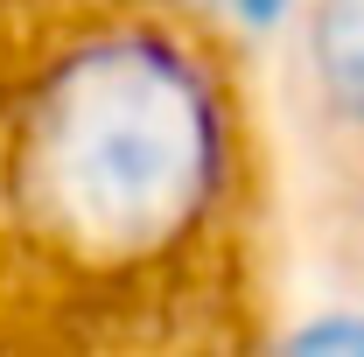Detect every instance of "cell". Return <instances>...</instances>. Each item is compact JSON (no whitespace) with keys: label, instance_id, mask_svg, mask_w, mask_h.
Listing matches in <instances>:
<instances>
[{"label":"cell","instance_id":"obj_3","mask_svg":"<svg viewBox=\"0 0 364 357\" xmlns=\"http://www.w3.org/2000/svg\"><path fill=\"white\" fill-rule=\"evenodd\" d=\"M218 7H225L231 21H245V28H267V21L287 7V0H218Z\"/></svg>","mask_w":364,"mask_h":357},{"label":"cell","instance_id":"obj_1","mask_svg":"<svg viewBox=\"0 0 364 357\" xmlns=\"http://www.w3.org/2000/svg\"><path fill=\"white\" fill-rule=\"evenodd\" d=\"M225 176V112L161 36H91L43 78L21 134V196L56 245L140 260L176 245Z\"/></svg>","mask_w":364,"mask_h":357},{"label":"cell","instance_id":"obj_2","mask_svg":"<svg viewBox=\"0 0 364 357\" xmlns=\"http://www.w3.org/2000/svg\"><path fill=\"white\" fill-rule=\"evenodd\" d=\"M309 49H316V78L322 91L364 119V0H322L316 28H309Z\"/></svg>","mask_w":364,"mask_h":357}]
</instances>
